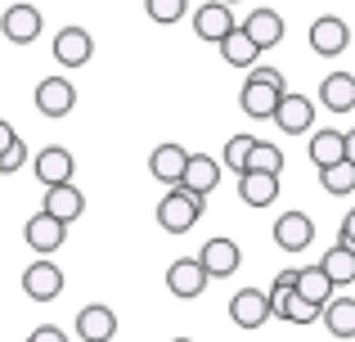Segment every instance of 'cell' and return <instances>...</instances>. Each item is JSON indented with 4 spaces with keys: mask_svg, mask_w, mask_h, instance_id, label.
Masks as SVG:
<instances>
[{
    "mask_svg": "<svg viewBox=\"0 0 355 342\" xmlns=\"http://www.w3.org/2000/svg\"><path fill=\"white\" fill-rule=\"evenodd\" d=\"M284 95H288V86H284V72L279 68H252V77L239 90V104L248 117H275Z\"/></svg>",
    "mask_w": 355,
    "mask_h": 342,
    "instance_id": "1",
    "label": "cell"
},
{
    "mask_svg": "<svg viewBox=\"0 0 355 342\" xmlns=\"http://www.w3.org/2000/svg\"><path fill=\"white\" fill-rule=\"evenodd\" d=\"M202 203L207 198H198V194H189V189L175 185V189L157 203V225H162L166 234H184V230H193L202 221Z\"/></svg>",
    "mask_w": 355,
    "mask_h": 342,
    "instance_id": "2",
    "label": "cell"
},
{
    "mask_svg": "<svg viewBox=\"0 0 355 342\" xmlns=\"http://www.w3.org/2000/svg\"><path fill=\"white\" fill-rule=\"evenodd\" d=\"M234 9L225 5V0H207V5H198L193 9V32H198V41H211V45H220L230 32H234Z\"/></svg>",
    "mask_w": 355,
    "mask_h": 342,
    "instance_id": "3",
    "label": "cell"
},
{
    "mask_svg": "<svg viewBox=\"0 0 355 342\" xmlns=\"http://www.w3.org/2000/svg\"><path fill=\"white\" fill-rule=\"evenodd\" d=\"M23 293L32 302H54L63 293V271L50 262V257H36V262L23 271Z\"/></svg>",
    "mask_w": 355,
    "mask_h": 342,
    "instance_id": "4",
    "label": "cell"
},
{
    "mask_svg": "<svg viewBox=\"0 0 355 342\" xmlns=\"http://www.w3.org/2000/svg\"><path fill=\"white\" fill-rule=\"evenodd\" d=\"M166 289H171L180 302L202 298V289H207V271H202L198 257H180V262L166 266Z\"/></svg>",
    "mask_w": 355,
    "mask_h": 342,
    "instance_id": "5",
    "label": "cell"
},
{
    "mask_svg": "<svg viewBox=\"0 0 355 342\" xmlns=\"http://www.w3.org/2000/svg\"><path fill=\"white\" fill-rule=\"evenodd\" d=\"M32 171H36V180H41L45 189H50V185H72V176H77V158H72L63 144H50V149L36 153Z\"/></svg>",
    "mask_w": 355,
    "mask_h": 342,
    "instance_id": "6",
    "label": "cell"
},
{
    "mask_svg": "<svg viewBox=\"0 0 355 342\" xmlns=\"http://www.w3.org/2000/svg\"><path fill=\"white\" fill-rule=\"evenodd\" d=\"M347 45H351V27H347V18L324 14V18H315V23H311V50H315V54L333 59V54H342Z\"/></svg>",
    "mask_w": 355,
    "mask_h": 342,
    "instance_id": "7",
    "label": "cell"
},
{
    "mask_svg": "<svg viewBox=\"0 0 355 342\" xmlns=\"http://www.w3.org/2000/svg\"><path fill=\"white\" fill-rule=\"evenodd\" d=\"M23 239H27V248H32L36 257H50V253H59V248H63L68 225H63V221H54V216H45V212H36V216L23 225Z\"/></svg>",
    "mask_w": 355,
    "mask_h": 342,
    "instance_id": "8",
    "label": "cell"
},
{
    "mask_svg": "<svg viewBox=\"0 0 355 342\" xmlns=\"http://www.w3.org/2000/svg\"><path fill=\"white\" fill-rule=\"evenodd\" d=\"M36 108H41L45 117H68L72 108H77V86H72L68 77H41V86H36Z\"/></svg>",
    "mask_w": 355,
    "mask_h": 342,
    "instance_id": "9",
    "label": "cell"
},
{
    "mask_svg": "<svg viewBox=\"0 0 355 342\" xmlns=\"http://www.w3.org/2000/svg\"><path fill=\"white\" fill-rule=\"evenodd\" d=\"M117 334V311L104 307V302H90V307L77 311V338L81 342H113Z\"/></svg>",
    "mask_w": 355,
    "mask_h": 342,
    "instance_id": "10",
    "label": "cell"
},
{
    "mask_svg": "<svg viewBox=\"0 0 355 342\" xmlns=\"http://www.w3.org/2000/svg\"><path fill=\"white\" fill-rule=\"evenodd\" d=\"M41 9L36 5H9L5 9V18H0V32H5V41H14V45H32L36 36H41Z\"/></svg>",
    "mask_w": 355,
    "mask_h": 342,
    "instance_id": "11",
    "label": "cell"
},
{
    "mask_svg": "<svg viewBox=\"0 0 355 342\" xmlns=\"http://www.w3.org/2000/svg\"><path fill=\"white\" fill-rule=\"evenodd\" d=\"M198 262H202V271H207V280H230V275L239 271L243 253H239L234 239H207L202 253H198Z\"/></svg>",
    "mask_w": 355,
    "mask_h": 342,
    "instance_id": "12",
    "label": "cell"
},
{
    "mask_svg": "<svg viewBox=\"0 0 355 342\" xmlns=\"http://www.w3.org/2000/svg\"><path fill=\"white\" fill-rule=\"evenodd\" d=\"M275 243L284 248V253H306V248L315 243V221L306 216V212H284V216L275 221Z\"/></svg>",
    "mask_w": 355,
    "mask_h": 342,
    "instance_id": "13",
    "label": "cell"
},
{
    "mask_svg": "<svg viewBox=\"0 0 355 342\" xmlns=\"http://www.w3.org/2000/svg\"><path fill=\"white\" fill-rule=\"evenodd\" d=\"M41 212L54 216V221H63V225H72V221L86 212V194H81L77 185H50L45 198H41Z\"/></svg>",
    "mask_w": 355,
    "mask_h": 342,
    "instance_id": "14",
    "label": "cell"
},
{
    "mask_svg": "<svg viewBox=\"0 0 355 342\" xmlns=\"http://www.w3.org/2000/svg\"><path fill=\"white\" fill-rule=\"evenodd\" d=\"M230 320H234L239 329H261L270 320V298L261 289H239L234 298H230Z\"/></svg>",
    "mask_w": 355,
    "mask_h": 342,
    "instance_id": "15",
    "label": "cell"
},
{
    "mask_svg": "<svg viewBox=\"0 0 355 342\" xmlns=\"http://www.w3.org/2000/svg\"><path fill=\"white\" fill-rule=\"evenodd\" d=\"M243 32H248V41L257 45V50H275V45L284 41V18H279L275 9L257 5L248 18H243Z\"/></svg>",
    "mask_w": 355,
    "mask_h": 342,
    "instance_id": "16",
    "label": "cell"
},
{
    "mask_svg": "<svg viewBox=\"0 0 355 342\" xmlns=\"http://www.w3.org/2000/svg\"><path fill=\"white\" fill-rule=\"evenodd\" d=\"M90 54H95V41H90L86 27H63V32L54 36V59H59L63 68H86Z\"/></svg>",
    "mask_w": 355,
    "mask_h": 342,
    "instance_id": "17",
    "label": "cell"
},
{
    "mask_svg": "<svg viewBox=\"0 0 355 342\" xmlns=\"http://www.w3.org/2000/svg\"><path fill=\"white\" fill-rule=\"evenodd\" d=\"M275 122H279L284 135H306L311 122H315V104L306 95H293V90H288V95L279 99V108H275Z\"/></svg>",
    "mask_w": 355,
    "mask_h": 342,
    "instance_id": "18",
    "label": "cell"
},
{
    "mask_svg": "<svg viewBox=\"0 0 355 342\" xmlns=\"http://www.w3.org/2000/svg\"><path fill=\"white\" fill-rule=\"evenodd\" d=\"M220 180V162L207 158V153H189V162H184V176H180V189L198 194V198H207L211 189H216Z\"/></svg>",
    "mask_w": 355,
    "mask_h": 342,
    "instance_id": "19",
    "label": "cell"
},
{
    "mask_svg": "<svg viewBox=\"0 0 355 342\" xmlns=\"http://www.w3.org/2000/svg\"><path fill=\"white\" fill-rule=\"evenodd\" d=\"M184 162H189L184 144H157V149L148 153V171H153V180H162V185H180Z\"/></svg>",
    "mask_w": 355,
    "mask_h": 342,
    "instance_id": "20",
    "label": "cell"
},
{
    "mask_svg": "<svg viewBox=\"0 0 355 342\" xmlns=\"http://www.w3.org/2000/svg\"><path fill=\"white\" fill-rule=\"evenodd\" d=\"M320 104L329 113H351L355 108V77L351 72H329L320 81Z\"/></svg>",
    "mask_w": 355,
    "mask_h": 342,
    "instance_id": "21",
    "label": "cell"
},
{
    "mask_svg": "<svg viewBox=\"0 0 355 342\" xmlns=\"http://www.w3.org/2000/svg\"><path fill=\"white\" fill-rule=\"evenodd\" d=\"M239 198L248 207H270L279 198V176H261V171H243L239 176Z\"/></svg>",
    "mask_w": 355,
    "mask_h": 342,
    "instance_id": "22",
    "label": "cell"
},
{
    "mask_svg": "<svg viewBox=\"0 0 355 342\" xmlns=\"http://www.w3.org/2000/svg\"><path fill=\"white\" fill-rule=\"evenodd\" d=\"M311 162L320 171L347 162V135H342V131H315L311 135Z\"/></svg>",
    "mask_w": 355,
    "mask_h": 342,
    "instance_id": "23",
    "label": "cell"
},
{
    "mask_svg": "<svg viewBox=\"0 0 355 342\" xmlns=\"http://www.w3.org/2000/svg\"><path fill=\"white\" fill-rule=\"evenodd\" d=\"M320 271L329 275L333 289H351V284H355V253H351V248H342V243L329 248V253L320 257Z\"/></svg>",
    "mask_w": 355,
    "mask_h": 342,
    "instance_id": "24",
    "label": "cell"
},
{
    "mask_svg": "<svg viewBox=\"0 0 355 342\" xmlns=\"http://www.w3.org/2000/svg\"><path fill=\"white\" fill-rule=\"evenodd\" d=\"M320 320L329 325L333 338H355V298H329V307L320 311Z\"/></svg>",
    "mask_w": 355,
    "mask_h": 342,
    "instance_id": "25",
    "label": "cell"
},
{
    "mask_svg": "<svg viewBox=\"0 0 355 342\" xmlns=\"http://www.w3.org/2000/svg\"><path fill=\"white\" fill-rule=\"evenodd\" d=\"M293 293H302L306 302H315V307L324 311V307H329V298H333L338 289L329 284V275H324L320 266H306V271H297V289H293Z\"/></svg>",
    "mask_w": 355,
    "mask_h": 342,
    "instance_id": "26",
    "label": "cell"
},
{
    "mask_svg": "<svg viewBox=\"0 0 355 342\" xmlns=\"http://www.w3.org/2000/svg\"><path fill=\"white\" fill-rule=\"evenodd\" d=\"M220 59L230 63V68H257V59H261V50L248 41V32L243 27H234V32L220 41Z\"/></svg>",
    "mask_w": 355,
    "mask_h": 342,
    "instance_id": "27",
    "label": "cell"
},
{
    "mask_svg": "<svg viewBox=\"0 0 355 342\" xmlns=\"http://www.w3.org/2000/svg\"><path fill=\"white\" fill-rule=\"evenodd\" d=\"M248 171H261V176H279L284 171V149H275L270 140H257L248 153Z\"/></svg>",
    "mask_w": 355,
    "mask_h": 342,
    "instance_id": "28",
    "label": "cell"
},
{
    "mask_svg": "<svg viewBox=\"0 0 355 342\" xmlns=\"http://www.w3.org/2000/svg\"><path fill=\"white\" fill-rule=\"evenodd\" d=\"M252 144H257V135H230V140H225V153H220V167H230L234 176H243V171H248Z\"/></svg>",
    "mask_w": 355,
    "mask_h": 342,
    "instance_id": "29",
    "label": "cell"
},
{
    "mask_svg": "<svg viewBox=\"0 0 355 342\" xmlns=\"http://www.w3.org/2000/svg\"><path fill=\"white\" fill-rule=\"evenodd\" d=\"M320 185H324L329 194H338V198H342V194H351V189H355V167H351V162L324 167V171H320Z\"/></svg>",
    "mask_w": 355,
    "mask_h": 342,
    "instance_id": "30",
    "label": "cell"
},
{
    "mask_svg": "<svg viewBox=\"0 0 355 342\" xmlns=\"http://www.w3.org/2000/svg\"><path fill=\"white\" fill-rule=\"evenodd\" d=\"M184 5H189V0H144V9H148V18H153V23H180L184 18Z\"/></svg>",
    "mask_w": 355,
    "mask_h": 342,
    "instance_id": "31",
    "label": "cell"
},
{
    "mask_svg": "<svg viewBox=\"0 0 355 342\" xmlns=\"http://www.w3.org/2000/svg\"><path fill=\"white\" fill-rule=\"evenodd\" d=\"M23 162H27V144H23V140H14L5 153H0V176H14L18 167H23Z\"/></svg>",
    "mask_w": 355,
    "mask_h": 342,
    "instance_id": "32",
    "label": "cell"
},
{
    "mask_svg": "<svg viewBox=\"0 0 355 342\" xmlns=\"http://www.w3.org/2000/svg\"><path fill=\"white\" fill-rule=\"evenodd\" d=\"M27 342H68V334H63L59 325H41V329H32V338Z\"/></svg>",
    "mask_w": 355,
    "mask_h": 342,
    "instance_id": "33",
    "label": "cell"
},
{
    "mask_svg": "<svg viewBox=\"0 0 355 342\" xmlns=\"http://www.w3.org/2000/svg\"><path fill=\"white\" fill-rule=\"evenodd\" d=\"M338 243H342V248H351V253H355V207L347 212V216H342V230H338Z\"/></svg>",
    "mask_w": 355,
    "mask_h": 342,
    "instance_id": "34",
    "label": "cell"
},
{
    "mask_svg": "<svg viewBox=\"0 0 355 342\" xmlns=\"http://www.w3.org/2000/svg\"><path fill=\"white\" fill-rule=\"evenodd\" d=\"M14 140H18V131H14V126L5 122V117H0V153H5V149H9Z\"/></svg>",
    "mask_w": 355,
    "mask_h": 342,
    "instance_id": "35",
    "label": "cell"
},
{
    "mask_svg": "<svg viewBox=\"0 0 355 342\" xmlns=\"http://www.w3.org/2000/svg\"><path fill=\"white\" fill-rule=\"evenodd\" d=\"M275 284H279V289H297V271H279Z\"/></svg>",
    "mask_w": 355,
    "mask_h": 342,
    "instance_id": "36",
    "label": "cell"
},
{
    "mask_svg": "<svg viewBox=\"0 0 355 342\" xmlns=\"http://www.w3.org/2000/svg\"><path fill=\"white\" fill-rule=\"evenodd\" d=\"M347 162L355 167V131H347Z\"/></svg>",
    "mask_w": 355,
    "mask_h": 342,
    "instance_id": "37",
    "label": "cell"
},
{
    "mask_svg": "<svg viewBox=\"0 0 355 342\" xmlns=\"http://www.w3.org/2000/svg\"><path fill=\"white\" fill-rule=\"evenodd\" d=\"M171 342H193V338H171Z\"/></svg>",
    "mask_w": 355,
    "mask_h": 342,
    "instance_id": "38",
    "label": "cell"
},
{
    "mask_svg": "<svg viewBox=\"0 0 355 342\" xmlns=\"http://www.w3.org/2000/svg\"><path fill=\"white\" fill-rule=\"evenodd\" d=\"M225 5H239V0H225Z\"/></svg>",
    "mask_w": 355,
    "mask_h": 342,
    "instance_id": "39",
    "label": "cell"
},
{
    "mask_svg": "<svg viewBox=\"0 0 355 342\" xmlns=\"http://www.w3.org/2000/svg\"><path fill=\"white\" fill-rule=\"evenodd\" d=\"M202 5H207V0H202Z\"/></svg>",
    "mask_w": 355,
    "mask_h": 342,
    "instance_id": "40",
    "label": "cell"
}]
</instances>
